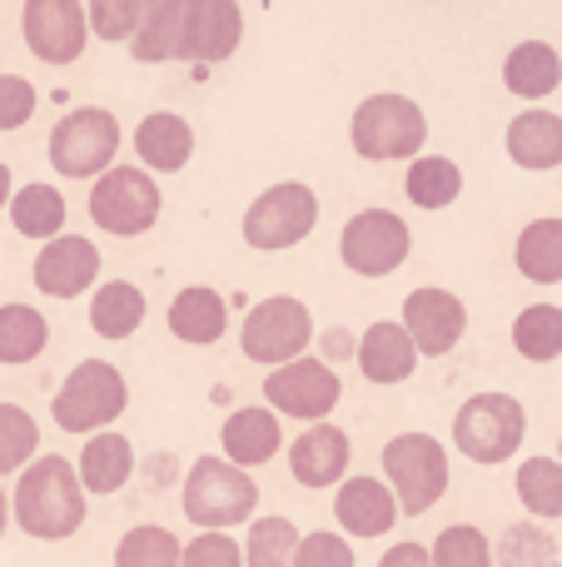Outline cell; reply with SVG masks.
<instances>
[{"mask_svg":"<svg viewBox=\"0 0 562 567\" xmlns=\"http://www.w3.org/2000/svg\"><path fill=\"white\" fill-rule=\"evenodd\" d=\"M10 513L15 528L40 543H65L85 528V483L80 468L60 453H40L30 468L15 473L10 488Z\"/></svg>","mask_w":562,"mask_h":567,"instance_id":"cell-1","label":"cell"},{"mask_svg":"<svg viewBox=\"0 0 562 567\" xmlns=\"http://www.w3.org/2000/svg\"><path fill=\"white\" fill-rule=\"evenodd\" d=\"M179 508L205 533L239 528V523H254L259 483L249 478V468H239V463H229V458H199L195 468L185 473Z\"/></svg>","mask_w":562,"mask_h":567,"instance_id":"cell-2","label":"cell"},{"mask_svg":"<svg viewBox=\"0 0 562 567\" xmlns=\"http://www.w3.org/2000/svg\"><path fill=\"white\" fill-rule=\"evenodd\" d=\"M129 409V383L125 373L110 359H80L75 369L65 373V383L50 399V413H55V429L65 433H100Z\"/></svg>","mask_w":562,"mask_h":567,"instance_id":"cell-3","label":"cell"},{"mask_svg":"<svg viewBox=\"0 0 562 567\" xmlns=\"http://www.w3.org/2000/svg\"><path fill=\"white\" fill-rule=\"evenodd\" d=\"M424 140H428V115L408 95H394V90L358 100L354 120H348L354 155L374 159V165H384V159H418Z\"/></svg>","mask_w":562,"mask_h":567,"instance_id":"cell-4","label":"cell"},{"mask_svg":"<svg viewBox=\"0 0 562 567\" xmlns=\"http://www.w3.org/2000/svg\"><path fill=\"white\" fill-rule=\"evenodd\" d=\"M528 439V409L513 393H473L464 409L454 413V449L464 458L498 468L508 463Z\"/></svg>","mask_w":562,"mask_h":567,"instance_id":"cell-5","label":"cell"},{"mask_svg":"<svg viewBox=\"0 0 562 567\" xmlns=\"http://www.w3.org/2000/svg\"><path fill=\"white\" fill-rule=\"evenodd\" d=\"M384 478L404 518H424L448 493V449L434 433H398L384 443Z\"/></svg>","mask_w":562,"mask_h":567,"instance_id":"cell-6","label":"cell"},{"mask_svg":"<svg viewBox=\"0 0 562 567\" xmlns=\"http://www.w3.org/2000/svg\"><path fill=\"white\" fill-rule=\"evenodd\" d=\"M159 209H165V195L145 165H110L90 185V219L115 239L149 235L159 225Z\"/></svg>","mask_w":562,"mask_h":567,"instance_id":"cell-7","label":"cell"},{"mask_svg":"<svg viewBox=\"0 0 562 567\" xmlns=\"http://www.w3.org/2000/svg\"><path fill=\"white\" fill-rule=\"evenodd\" d=\"M309 343H314V313H309L304 299H289V293L259 299L254 309L244 313V323H239V349H244V359L264 363V369L304 359Z\"/></svg>","mask_w":562,"mask_h":567,"instance_id":"cell-8","label":"cell"},{"mask_svg":"<svg viewBox=\"0 0 562 567\" xmlns=\"http://www.w3.org/2000/svg\"><path fill=\"white\" fill-rule=\"evenodd\" d=\"M119 155V120L100 105H80L50 130V165L65 179H100Z\"/></svg>","mask_w":562,"mask_h":567,"instance_id":"cell-9","label":"cell"},{"mask_svg":"<svg viewBox=\"0 0 562 567\" xmlns=\"http://www.w3.org/2000/svg\"><path fill=\"white\" fill-rule=\"evenodd\" d=\"M314 225H319V195L309 185H299V179H284V185H269L244 209V245L279 255V249L304 245L314 235Z\"/></svg>","mask_w":562,"mask_h":567,"instance_id":"cell-10","label":"cell"},{"mask_svg":"<svg viewBox=\"0 0 562 567\" xmlns=\"http://www.w3.org/2000/svg\"><path fill=\"white\" fill-rule=\"evenodd\" d=\"M408 249H414V229L394 209H358L339 235V259L358 279H384L394 269H404Z\"/></svg>","mask_w":562,"mask_h":567,"instance_id":"cell-11","label":"cell"},{"mask_svg":"<svg viewBox=\"0 0 562 567\" xmlns=\"http://www.w3.org/2000/svg\"><path fill=\"white\" fill-rule=\"evenodd\" d=\"M264 399L279 419L324 423L329 413L339 409V399H344V383H339V373L329 359L304 353V359L279 363L274 373H264Z\"/></svg>","mask_w":562,"mask_h":567,"instance_id":"cell-12","label":"cell"},{"mask_svg":"<svg viewBox=\"0 0 562 567\" xmlns=\"http://www.w3.org/2000/svg\"><path fill=\"white\" fill-rule=\"evenodd\" d=\"M20 35L40 65H75L90 45V16L80 0H25Z\"/></svg>","mask_w":562,"mask_h":567,"instance_id":"cell-13","label":"cell"},{"mask_svg":"<svg viewBox=\"0 0 562 567\" xmlns=\"http://www.w3.org/2000/svg\"><path fill=\"white\" fill-rule=\"evenodd\" d=\"M404 329L414 333L424 359H448L468 333V303L458 299L454 289L424 284V289H414L404 299Z\"/></svg>","mask_w":562,"mask_h":567,"instance_id":"cell-14","label":"cell"},{"mask_svg":"<svg viewBox=\"0 0 562 567\" xmlns=\"http://www.w3.org/2000/svg\"><path fill=\"white\" fill-rule=\"evenodd\" d=\"M30 279H35V289L50 293V299H80V293L95 289V279H100V249L80 235H55L40 245Z\"/></svg>","mask_w":562,"mask_h":567,"instance_id":"cell-15","label":"cell"},{"mask_svg":"<svg viewBox=\"0 0 562 567\" xmlns=\"http://www.w3.org/2000/svg\"><path fill=\"white\" fill-rule=\"evenodd\" d=\"M358 373H364L368 383H378V389H394V383H408L418 369V343L414 333L404 329V319H378L364 329V339H358Z\"/></svg>","mask_w":562,"mask_h":567,"instance_id":"cell-16","label":"cell"},{"mask_svg":"<svg viewBox=\"0 0 562 567\" xmlns=\"http://www.w3.org/2000/svg\"><path fill=\"white\" fill-rule=\"evenodd\" d=\"M348 433L339 423H309L294 443H289V473L304 488H339L348 473Z\"/></svg>","mask_w":562,"mask_h":567,"instance_id":"cell-17","label":"cell"},{"mask_svg":"<svg viewBox=\"0 0 562 567\" xmlns=\"http://www.w3.org/2000/svg\"><path fill=\"white\" fill-rule=\"evenodd\" d=\"M334 518L354 538H384L398 523V498L388 488V478H364V473L344 478L334 493Z\"/></svg>","mask_w":562,"mask_h":567,"instance_id":"cell-18","label":"cell"},{"mask_svg":"<svg viewBox=\"0 0 562 567\" xmlns=\"http://www.w3.org/2000/svg\"><path fill=\"white\" fill-rule=\"evenodd\" d=\"M244 40V10L239 0H195L189 10V35H185V55L195 65H219L229 60Z\"/></svg>","mask_w":562,"mask_h":567,"instance_id":"cell-19","label":"cell"},{"mask_svg":"<svg viewBox=\"0 0 562 567\" xmlns=\"http://www.w3.org/2000/svg\"><path fill=\"white\" fill-rule=\"evenodd\" d=\"M189 10L195 0H145L139 25L129 35V55L139 65H165V60L185 55V35H189Z\"/></svg>","mask_w":562,"mask_h":567,"instance_id":"cell-20","label":"cell"},{"mask_svg":"<svg viewBox=\"0 0 562 567\" xmlns=\"http://www.w3.org/2000/svg\"><path fill=\"white\" fill-rule=\"evenodd\" d=\"M219 449H225V458L239 463V468H259V463H269L279 449H284L279 413L274 409H259V403L235 409L225 419V429H219Z\"/></svg>","mask_w":562,"mask_h":567,"instance_id":"cell-21","label":"cell"},{"mask_svg":"<svg viewBox=\"0 0 562 567\" xmlns=\"http://www.w3.org/2000/svg\"><path fill=\"white\" fill-rule=\"evenodd\" d=\"M135 155L149 175H179L189 165V155H195V130L175 110H155L135 130Z\"/></svg>","mask_w":562,"mask_h":567,"instance_id":"cell-22","label":"cell"},{"mask_svg":"<svg viewBox=\"0 0 562 567\" xmlns=\"http://www.w3.org/2000/svg\"><path fill=\"white\" fill-rule=\"evenodd\" d=\"M229 329V303L219 289H209V284H189V289L175 293V303H169V333H175L179 343H195V349H209V343H219Z\"/></svg>","mask_w":562,"mask_h":567,"instance_id":"cell-23","label":"cell"},{"mask_svg":"<svg viewBox=\"0 0 562 567\" xmlns=\"http://www.w3.org/2000/svg\"><path fill=\"white\" fill-rule=\"evenodd\" d=\"M503 145L518 169H533V175L558 169L562 165V115H553V110H543V105L523 110V115L508 125Z\"/></svg>","mask_w":562,"mask_h":567,"instance_id":"cell-24","label":"cell"},{"mask_svg":"<svg viewBox=\"0 0 562 567\" xmlns=\"http://www.w3.org/2000/svg\"><path fill=\"white\" fill-rule=\"evenodd\" d=\"M75 468H80L85 493H119L129 483V473H135V449H129L125 433L100 429V433H90L85 439Z\"/></svg>","mask_w":562,"mask_h":567,"instance_id":"cell-25","label":"cell"},{"mask_svg":"<svg viewBox=\"0 0 562 567\" xmlns=\"http://www.w3.org/2000/svg\"><path fill=\"white\" fill-rule=\"evenodd\" d=\"M503 85L518 100H548L562 85V55L548 40H523L503 60Z\"/></svg>","mask_w":562,"mask_h":567,"instance_id":"cell-26","label":"cell"},{"mask_svg":"<svg viewBox=\"0 0 562 567\" xmlns=\"http://www.w3.org/2000/svg\"><path fill=\"white\" fill-rule=\"evenodd\" d=\"M145 313H149L145 293L129 279H110L90 293V329H95L100 339H115V343L129 339V333L145 323Z\"/></svg>","mask_w":562,"mask_h":567,"instance_id":"cell-27","label":"cell"},{"mask_svg":"<svg viewBox=\"0 0 562 567\" xmlns=\"http://www.w3.org/2000/svg\"><path fill=\"white\" fill-rule=\"evenodd\" d=\"M65 195H60L55 185H20L15 195H10V225H15V235H25V239H55V235H65Z\"/></svg>","mask_w":562,"mask_h":567,"instance_id":"cell-28","label":"cell"},{"mask_svg":"<svg viewBox=\"0 0 562 567\" xmlns=\"http://www.w3.org/2000/svg\"><path fill=\"white\" fill-rule=\"evenodd\" d=\"M513 265L528 284H562V219H533L513 245Z\"/></svg>","mask_w":562,"mask_h":567,"instance_id":"cell-29","label":"cell"},{"mask_svg":"<svg viewBox=\"0 0 562 567\" xmlns=\"http://www.w3.org/2000/svg\"><path fill=\"white\" fill-rule=\"evenodd\" d=\"M50 343V323L35 303H0V363L20 369L35 363Z\"/></svg>","mask_w":562,"mask_h":567,"instance_id":"cell-30","label":"cell"},{"mask_svg":"<svg viewBox=\"0 0 562 567\" xmlns=\"http://www.w3.org/2000/svg\"><path fill=\"white\" fill-rule=\"evenodd\" d=\"M404 195L414 199L418 209H448L464 195V169L444 155H418V159H408Z\"/></svg>","mask_w":562,"mask_h":567,"instance_id":"cell-31","label":"cell"},{"mask_svg":"<svg viewBox=\"0 0 562 567\" xmlns=\"http://www.w3.org/2000/svg\"><path fill=\"white\" fill-rule=\"evenodd\" d=\"M513 349L528 363L562 359V309L558 303H528L513 319Z\"/></svg>","mask_w":562,"mask_h":567,"instance_id":"cell-32","label":"cell"},{"mask_svg":"<svg viewBox=\"0 0 562 567\" xmlns=\"http://www.w3.org/2000/svg\"><path fill=\"white\" fill-rule=\"evenodd\" d=\"M493 567H562V553L543 518H528L503 528V538L493 543Z\"/></svg>","mask_w":562,"mask_h":567,"instance_id":"cell-33","label":"cell"},{"mask_svg":"<svg viewBox=\"0 0 562 567\" xmlns=\"http://www.w3.org/2000/svg\"><path fill=\"white\" fill-rule=\"evenodd\" d=\"M518 503L533 518H562V458H528L518 463Z\"/></svg>","mask_w":562,"mask_h":567,"instance_id":"cell-34","label":"cell"},{"mask_svg":"<svg viewBox=\"0 0 562 567\" xmlns=\"http://www.w3.org/2000/svg\"><path fill=\"white\" fill-rule=\"evenodd\" d=\"M179 558H185V543L165 523H139L115 548V567H179Z\"/></svg>","mask_w":562,"mask_h":567,"instance_id":"cell-35","label":"cell"},{"mask_svg":"<svg viewBox=\"0 0 562 567\" xmlns=\"http://www.w3.org/2000/svg\"><path fill=\"white\" fill-rule=\"evenodd\" d=\"M299 528L289 518H254L244 533V567H294Z\"/></svg>","mask_w":562,"mask_h":567,"instance_id":"cell-36","label":"cell"},{"mask_svg":"<svg viewBox=\"0 0 562 567\" xmlns=\"http://www.w3.org/2000/svg\"><path fill=\"white\" fill-rule=\"evenodd\" d=\"M40 458V423L20 403H0V478Z\"/></svg>","mask_w":562,"mask_h":567,"instance_id":"cell-37","label":"cell"},{"mask_svg":"<svg viewBox=\"0 0 562 567\" xmlns=\"http://www.w3.org/2000/svg\"><path fill=\"white\" fill-rule=\"evenodd\" d=\"M434 567H493V543L473 523H454V528L438 533Z\"/></svg>","mask_w":562,"mask_h":567,"instance_id":"cell-38","label":"cell"},{"mask_svg":"<svg viewBox=\"0 0 562 567\" xmlns=\"http://www.w3.org/2000/svg\"><path fill=\"white\" fill-rule=\"evenodd\" d=\"M139 10L145 0H85V16H90V35L100 40H129L139 25Z\"/></svg>","mask_w":562,"mask_h":567,"instance_id":"cell-39","label":"cell"},{"mask_svg":"<svg viewBox=\"0 0 562 567\" xmlns=\"http://www.w3.org/2000/svg\"><path fill=\"white\" fill-rule=\"evenodd\" d=\"M179 567H244V543L229 538V533H205L199 528L195 538L185 543Z\"/></svg>","mask_w":562,"mask_h":567,"instance_id":"cell-40","label":"cell"},{"mask_svg":"<svg viewBox=\"0 0 562 567\" xmlns=\"http://www.w3.org/2000/svg\"><path fill=\"white\" fill-rule=\"evenodd\" d=\"M294 567H354V548L344 533H299Z\"/></svg>","mask_w":562,"mask_h":567,"instance_id":"cell-41","label":"cell"},{"mask_svg":"<svg viewBox=\"0 0 562 567\" xmlns=\"http://www.w3.org/2000/svg\"><path fill=\"white\" fill-rule=\"evenodd\" d=\"M35 85L25 75H0V135L20 130L30 115H35Z\"/></svg>","mask_w":562,"mask_h":567,"instance_id":"cell-42","label":"cell"},{"mask_svg":"<svg viewBox=\"0 0 562 567\" xmlns=\"http://www.w3.org/2000/svg\"><path fill=\"white\" fill-rule=\"evenodd\" d=\"M378 567H434V548H424V543H398V548H388Z\"/></svg>","mask_w":562,"mask_h":567,"instance_id":"cell-43","label":"cell"},{"mask_svg":"<svg viewBox=\"0 0 562 567\" xmlns=\"http://www.w3.org/2000/svg\"><path fill=\"white\" fill-rule=\"evenodd\" d=\"M348 353H358V343H348V339H344V329H329V339H324V359L334 363V359H348Z\"/></svg>","mask_w":562,"mask_h":567,"instance_id":"cell-44","label":"cell"},{"mask_svg":"<svg viewBox=\"0 0 562 567\" xmlns=\"http://www.w3.org/2000/svg\"><path fill=\"white\" fill-rule=\"evenodd\" d=\"M10 195H15V179H10V165L0 159V209H10Z\"/></svg>","mask_w":562,"mask_h":567,"instance_id":"cell-45","label":"cell"},{"mask_svg":"<svg viewBox=\"0 0 562 567\" xmlns=\"http://www.w3.org/2000/svg\"><path fill=\"white\" fill-rule=\"evenodd\" d=\"M10 518H15V513H10V493H6V488H0V538H6Z\"/></svg>","mask_w":562,"mask_h":567,"instance_id":"cell-46","label":"cell"},{"mask_svg":"<svg viewBox=\"0 0 562 567\" xmlns=\"http://www.w3.org/2000/svg\"><path fill=\"white\" fill-rule=\"evenodd\" d=\"M558 458H562V439H558Z\"/></svg>","mask_w":562,"mask_h":567,"instance_id":"cell-47","label":"cell"}]
</instances>
